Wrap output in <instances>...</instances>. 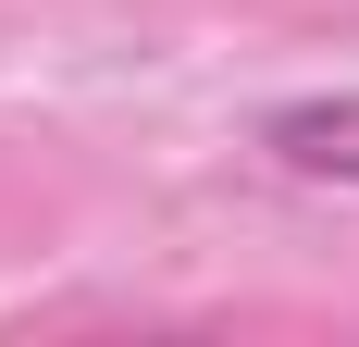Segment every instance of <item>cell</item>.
I'll return each mask as SVG.
<instances>
[{"instance_id":"obj_1","label":"cell","mask_w":359,"mask_h":347,"mask_svg":"<svg viewBox=\"0 0 359 347\" xmlns=\"http://www.w3.org/2000/svg\"><path fill=\"white\" fill-rule=\"evenodd\" d=\"M260 149L285 174H323V186H359V87L347 100H285L273 124H260Z\"/></svg>"}]
</instances>
